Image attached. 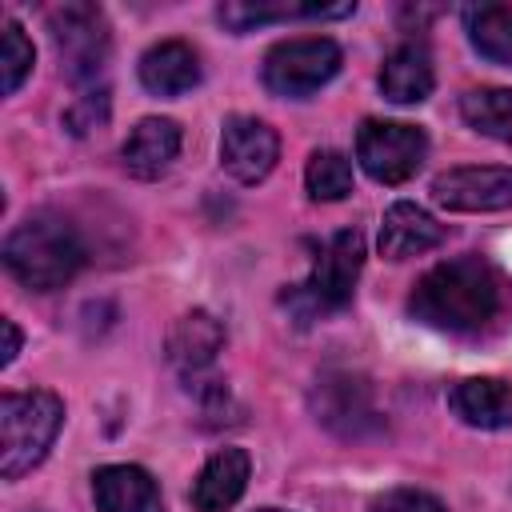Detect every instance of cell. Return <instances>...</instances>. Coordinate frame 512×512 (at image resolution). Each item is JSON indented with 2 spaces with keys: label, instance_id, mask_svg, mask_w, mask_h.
Here are the masks:
<instances>
[{
  "label": "cell",
  "instance_id": "9c48e42d",
  "mask_svg": "<svg viewBox=\"0 0 512 512\" xmlns=\"http://www.w3.org/2000/svg\"><path fill=\"white\" fill-rule=\"evenodd\" d=\"M432 200L448 212H504L512 208V168H448L432 180Z\"/></svg>",
  "mask_w": 512,
  "mask_h": 512
},
{
  "label": "cell",
  "instance_id": "9a60e30c",
  "mask_svg": "<svg viewBox=\"0 0 512 512\" xmlns=\"http://www.w3.org/2000/svg\"><path fill=\"white\" fill-rule=\"evenodd\" d=\"M432 84H436V68L420 40L396 44L380 64V92L392 104H420L432 96Z\"/></svg>",
  "mask_w": 512,
  "mask_h": 512
},
{
  "label": "cell",
  "instance_id": "7a4b0ae2",
  "mask_svg": "<svg viewBox=\"0 0 512 512\" xmlns=\"http://www.w3.org/2000/svg\"><path fill=\"white\" fill-rule=\"evenodd\" d=\"M4 264L24 288L52 292V288H64L80 272L84 244L68 220H60L52 212H36L8 232Z\"/></svg>",
  "mask_w": 512,
  "mask_h": 512
},
{
  "label": "cell",
  "instance_id": "5b68a950",
  "mask_svg": "<svg viewBox=\"0 0 512 512\" xmlns=\"http://www.w3.org/2000/svg\"><path fill=\"white\" fill-rule=\"evenodd\" d=\"M48 32L60 52V68H64L68 84L80 92L100 88L96 80L104 76V64L112 52L108 16L96 4H60L48 12Z\"/></svg>",
  "mask_w": 512,
  "mask_h": 512
},
{
  "label": "cell",
  "instance_id": "d4e9b609",
  "mask_svg": "<svg viewBox=\"0 0 512 512\" xmlns=\"http://www.w3.org/2000/svg\"><path fill=\"white\" fill-rule=\"evenodd\" d=\"M372 512H444V504L420 488H392L372 500Z\"/></svg>",
  "mask_w": 512,
  "mask_h": 512
},
{
  "label": "cell",
  "instance_id": "5bb4252c",
  "mask_svg": "<svg viewBox=\"0 0 512 512\" xmlns=\"http://www.w3.org/2000/svg\"><path fill=\"white\" fill-rule=\"evenodd\" d=\"M444 236L448 232H444V224H436V216H428L412 200H396L380 220V256L408 260V256L432 252L436 244H444Z\"/></svg>",
  "mask_w": 512,
  "mask_h": 512
},
{
  "label": "cell",
  "instance_id": "4fadbf2b",
  "mask_svg": "<svg viewBox=\"0 0 512 512\" xmlns=\"http://www.w3.org/2000/svg\"><path fill=\"white\" fill-rule=\"evenodd\" d=\"M96 512H164L156 480L136 464H104L92 472Z\"/></svg>",
  "mask_w": 512,
  "mask_h": 512
},
{
  "label": "cell",
  "instance_id": "52a82bcc",
  "mask_svg": "<svg viewBox=\"0 0 512 512\" xmlns=\"http://www.w3.org/2000/svg\"><path fill=\"white\" fill-rule=\"evenodd\" d=\"M340 44L328 36H300V40H280L260 68V80L272 96L304 100L316 88H324L340 72Z\"/></svg>",
  "mask_w": 512,
  "mask_h": 512
},
{
  "label": "cell",
  "instance_id": "2e32d148",
  "mask_svg": "<svg viewBox=\"0 0 512 512\" xmlns=\"http://www.w3.org/2000/svg\"><path fill=\"white\" fill-rule=\"evenodd\" d=\"M452 412L484 432L512 428V384L500 376H468L448 392Z\"/></svg>",
  "mask_w": 512,
  "mask_h": 512
},
{
  "label": "cell",
  "instance_id": "484cf974",
  "mask_svg": "<svg viewBox=\"0 0 512 512\" xmlns=\"http://www.w3.org/2000/svg\"><path fill=\"white\" fill-rule=\"evenodd\" d=\"M0 328H4V352H0V364L8 368V364L16 360V352H20V328H16L12 320H4Z\"/></svg>",
  "mask_w": 512,
  "mask_h": 512
},
{
  "label": "cell",
  "instance_id": "8fae6325",
  "mask_svg": "<svg viewBox=\"0 0 512 512\" xmlns=\"http://www.w3.org/2000/svg\"><path fill=\"white\" fill-rule=\"evenodd\" d=\"M220 348H224V328H220V320H216L212 312H204V308L184 312V316L172 324V332H168V360H172V368H176L188 384H196V380L208 376V368L216 364V352H220Z\"/></svg>",
  "mask_w": 512,
  "mask_h": 512
},
{
  "label": "cell",
  "instance_id": "ac0fdd59",
  "mask_svg": "<svg viewBox=\"0 0 512 512\" xmlns=\"http://www.w3.org/2000/svg\"><path fill=\"white\" fill-rule=\"evenodd\" d=\"M248 472H252V460L244 448H220L208 456V464L200 468L196 484H192V504L200 512H228L244 488H248Z\"/></svg>",
  "mask_w": 512,
  "mask_h": 512
},
{
  "label": "cell",
  "instance_id": "7402d4cb",
  "mask_svg": "<svg viewBox=\"0 0 512 512\" xmlns=\"http://www.w3.org/2000/svg\"><path fill=\"white\" fill-rule=\"evenodd\" d=\"M304 188L312 200H344L352 192V160L336 148H316L304 168Z\"/></svg>",
  "mask_w": 512,
  "mask_h": 512
},
{
  "label": "cell",
  "instance_id": "cb8c5ba5",
  "mask_svg": "<svg viewBox=\"0 0 512 512\" xmlns=\"http://www.w3.org/2000/svg\"><path fill=\"white\" fill-rule=\"evenodd\" d=\"M108 124V88H88L80 92L68 108H64V128L72 136H88L92 128H104Z\"/></svg>",
  "mask_w": 512,
  "mask_h": 512
},
{
  "label": "cell",
  "instance_id": "44dd1931",
  "mask_svg": "<svg viewBox=\"0 0 512 512\" xmlns=\"http://www.w3.org/2000/svg\"><path fill=\"white\" fill-rule=\"evenodd\" d=\"M460 116L500 144H512V88H472L460 96Z\"/></svg>",
  "mask_w": 512,
  "mask_h": 512
},
{
  "label": "cell",
  "instance_id": "603a6c76",
  "mask_svg": "<svg viewBox=\"0 0 512 512\" xmlns=\"http://www.w3.org/2000/svg\"><path fill=\"white\" fill-rule=\"evenodd\" d=\"M36 64V52H32V40L24 36V28L16 20H4V48H0V72H4V92L12 96L28 72Z\"/></svg>",
  "mask_w": 512,
  "mask_h": 512
},
{
  "label": "cell",
  "instance_id": "8992f818",
  "mask_svg": "<svg viewBox=\"0 0 512 512\" xmlns=\"http://www.w3.org/2000/svg\"><path fill=\"white\" fill-rule=\"evenodd\" d=\"M308 404H312V416L340 440H368L384 432V416L376 408L372 384L360 372H348V368L320 372Z\"/></svg>",
  "mask_w": 512,
  "mask_h": 512
},
{
  "label": "cell",
  "instance_id": "4316f807",
  "mask_svg": "<svg viewBox=\"0 0 512 512\" xmlns=\"http://www.w3.org/2000/svg\"><path fill=\"white\" fill-rule=\"evenodd\" d=\"M256 512H284V508H256Z\"/></svg>",
  "mask_w": 512,
  "mask_h": 512
},
{
  "label": "cell",
  "instance_id": "e0dca14e",
  "mask_svg": "<svg viewBox=\"0 0 512 512\" xmlns=\"http://www.w3.org/2000/svg\"><path fill=\"white\" fill-rule=\"evenodd\" d=\"M140 84L152 96H184L200 84V56L184 40H160L140 56Z\"/></svg>",
  "mask_w": 512,
  "mask_h": 512
},
{
  "label": "cell",
  "instance_id": "7c38bea8",
  "mask_svg": "<svg viewBox=\"0 0 512 512\" xmlns=\"http://www.w3.org/2000/svg\"><path fill=\"white\" fill-rule=\"evenodd\" d=\"M180 144H184V136H180V124H176V120L144 116V120L128 132V140H124V148H120L124 172L136 176V180H160V176L176 164Z\"/></svg>",
  "mask_w": 512,
  "mask_h": 512
},
{
  "label": "cell",
  "instance_id": "277c9868",
  "mask_svg": "<svg viewBox=\"0 0 512 512\" xmlns=\"http://www.w3.org/2000/svg\"><path fill=\"white\" fill-rule=\"evenodd\" d=\"M360 268H364V236L356 228H344V232L328 236V244L312 260V272L292 292H284V308L300 324H312V320H324V316L340 312L352 300Z\"/></svg>",
  "mask_w": 512,
  "mask_h": 512
},
{
  "label": "cell",
  "instance_id": "6da1fadb",
  "mask_svg": "<svg viewBox=\"0 0 512 512\" xmlns=\"http://www.w3.org/2000/svg\"><path fill=\"white\" fill-rule=\"evenodd\" d=\"M408 312L424 328L476 340L504 328V320L512 316V280L504 268L476 252L452 256L416 280Z\"/></svg>",
  "mask_w": 512,
  "mask_h": 512
},
{
  "label": "cell",
  "instance_id": "d6986e66",
  "mask_svg": "<svg viewBox=\"0 0 512 512\" xmlns=\"http://www.w3.org/2000/svg\"><path fill=\"white\" fill-rule=\"evenodd\" d=\"M356 4H336V8H324V4H220V24L232 28V32H252L260 24H272V20H296V16H312V20H344L352 16Z\"/></svg>",
  "mask_w": 512,
  "mask_h": 512
},
{
  "label": "cell",
  "instance_id": "ba28073f",
  "mask_svg": "<svg viewBox=\"0 0 512 512\" xmlns=\"http://www.w3.org/2000/svg\"><path fill=\"white\" fill-rule=\"evenodd\" d=\"M428 156V136L400 120H364L356 132V160L376 184H404L420 172Z\"/></svg>",
  "mask_w": 512,
  "mask_h": 512
},
{
  "label": "cell",
  "instance_id": "3957f363",
  "mask_svg": "<svg viewBox=\"0 0 512 512\" xmlns=\"http://www.w3.org/2000/svg\"><path fill=\"white\" fill-rule=\"evenodd\" d=\"M60 424H64V404L56 392H44V388L4 392L0 396V472H4V480L32 472L48 456Z\"/></svg>",
  "mask_w": 512,
  "mask_h": 512
},
{
  "label": "cell",
  "instance_id": "30bf717a",
  "mask_svg": "<svg viewBox=\"0 0 512 512\" xmlns=\"http://www.w3.org/2000/svg\"><path fill=\"white\" fill-rule=\"evenodd\" d=\"M276 156H280V140L276 132L256 120V116H232L224 120V132H220V164L232 180L240 184H260L272 168H276Z\"/></svg>",
  "mask_w": 512,
  "mask_h": 512
},
{
  "label": "cell",
  "instance_id": "ffe728a7",
  "mask_svg": "<svg viewBox=\"0 0 512 512\" xmlns=\"http://www.w3.org/2000/svg\"><path fill=\"white\" fill-rule=\"evenodd\" d=\"M464 28H468L472 48L484 60L512 68V8L508 4H468Z\"/></svg>",
  "mask_w": 512,
  "mask_h": 512
}]
</instances>
